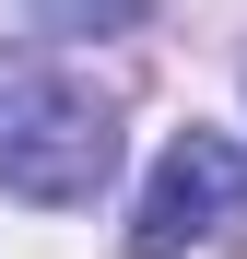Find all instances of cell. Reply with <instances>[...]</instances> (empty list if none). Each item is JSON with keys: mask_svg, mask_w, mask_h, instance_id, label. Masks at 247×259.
<instances>
[{"mask_svg": "<svg viewBox=\"0 0 247 259\" xmlns=\"http://www.w3.org/2000/svg\"><path fill=\"white\" fill-rule=\"evenodd\" d=\"M106 177H118V106L47 48H0V189L82 212Z\"/></svg>", "mask_w": 247, "mask_h": 259, "instance_id": "obj_1", "label": "cell"}, {"mask_svg": "<svg viewBox=\"0 0 247 259\" xmlns=\"http://www.w3.org/2000/svg\"><path fill=\"white\" fill-rule=\"evenodd\" d=\"M235 200H247V142L235 130H177L153 189H141V212H130V259H177L200 236H224Z\"/></svg>", "mask_w": 247, "mask_h": 259, "instance_id": "obj_2", "label": "cell"}, {"mask_svg": "<svg viewBox=\"0 0 247 259\" xmlns=\"http://www.w3.org/2000/svg\"><path fill=\"white\" fill-rule=\"evenodd\" d=\"M47 24H141V0H35Z\"/></svg>", "mask_w": 247, "mask_h": 259, "instance_id": "obj_3", "label": "cell"}]
</instances>
